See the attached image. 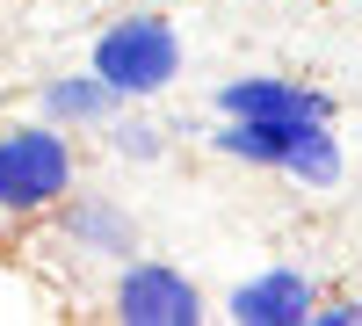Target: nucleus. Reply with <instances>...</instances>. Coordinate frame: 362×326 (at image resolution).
<instances>
[{
    "label": "nucleus",
    "instance_id": "1",
    "mask_svg": "<svg viewBox=\"0 0 362 326\" xmlns=\"http://www.w3.org/2000/svg\"><path fill=\"white\" fill-rule=\"evenodd\" d=\"M73 189V145L44 124L0 131V225H37Z\"/></svg>",
    "mask_w": 362,
    "mask_h": 326
},
{
    "label": "nucleus",
    "instance_id": "2",
    "mask_svg": "<svg viewBox=\"0 0 362 326\" xmlns=\"http://www.w3.org/2000/svg\"><path fill=\"white\" fill-rule=\"evenodd\" d=\"M95 66H102V80L116 87V95H153V87L174 80L181 44H174V29H167L160 15H138V22H124V29H109V37H102Z\"/></svg>",
    "mask_w": 362,
    "mask_h": 326
},
{
    "label": "nucleus",
    "instance_id": "3",
    "mask_svg": "<svg viewBox=\"0 0 362 326\" xmlns=\"http://www.w3.org/2000/svg\"><path fill=\"white\" fill-rule=\"evenodd\" d=\"M116 319H131V326H196L203 305H196V283H181L160 261H138L116 283Z\"/></svg>",
    "mask_w": 362,
    "mask_h": 326
},
{
    "label": "nucleus",
    "instance_id": "4",
    "mask_svg": "<svg viewBox=\"0 0 362 326\" xmlns=\"http://www.w3.org/2000/svg\"><path fill=\"white\" fill-rule=\"evenodd\" d=\"M232 312H239V319H254V326L305 319V312H312V283H305V276H261V283H247V290L232 298Z\"/></svg>",
    "mask_w": 362,
    "mask_h": 326
}]
</instances>
